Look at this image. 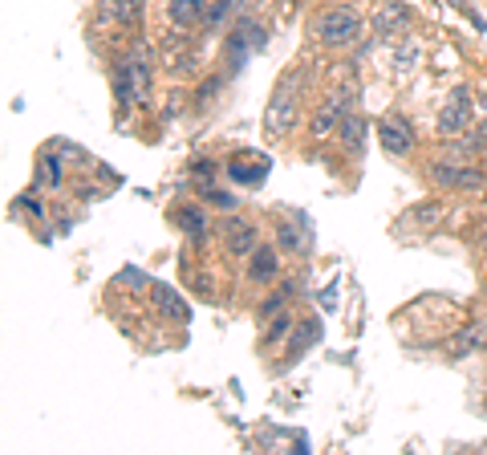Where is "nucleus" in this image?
<instances>
[{"instance_id":"obj_12","label":"nucleus","mask_w":487,"mask_h":455,"mask_svg":"<svg viewBox=\"0 0 487 455\" xmlns=\"http://www.w3.org/2000/svg\"><path fill=\"white\" fill-rule=\"evenodd\" d=\"M268 171H272V159L260 155V151H232L224 159V175L236 187H264Z\"/></svg>"},{"instance_id":"obj_31","label":"nucleus","mask_w":487,"mask_h":455,"mask_svg":"<svg viewBox=\"0 0 487 455\" xmlns=\"http://www.w3.org/2000/svg\"><path fill=\"white\" fill-rule=\"evenodd\" d=\"M475 240H479V248L487 252V224H483V228H479V232H475Z\"/></svg>"},{"instance_id":"obj_4","label":"nucleus","mask_w":487,"mask_h":455,"mask_svg":"<svg viewBox=\"0 0 487 455\" xmlns=\"http://www.w3.org/2000/svg\"><path fill=\"white\" fill-rule=\"evenodd\" d=\"M264 41H268V29L260 25V20H252V17H236L224 29V74L228 78H236L240 69H244V61L256 53V49H264Z\"/></svg>"},{"instance_id":"obj_30","label":"nucleus","mask_w":487,"mask_h":455,"mask_svg":"<svg viewBox=\"0 0 487 455\" xmlns=\"http://www.w3.org/2000/svg\"><path fill=\"white\" fill-rule=\"evenodd\" d=\"M224 82H228V74H211V78L200 86V94H195V110H208V102L216 98V90H220Z\"/></svg>"},{"instance_id":"obj_27","label":"nucleus","mask_w":487,"mask_h":455,"mask_svg":"<svg viewBox=\"0 0 487 455\" xmlns=\"http://www.w3.org/2000/svg\"><path fill=\"white\" fill-rule=\"evenodd\" d=\"M183 281L200 301H216V277L203 264H183Z\"/></svg>"},{"instance_id":"obj_18","label":"nucleus","mask_w":487,"mask_h":455,"mask_svg":"<svg viewBox=\"0 0 487 455\" xmlns=\"http://www.w3.org/2000/svg\"><path fill=\"white\" fill-rule=\"evenodd\" d=\"M33 187L37 192H61L66 187V159H61L58 146H45L33 163Z\"/></svg>"},{"instance_id":"obj_8","label":"nucleus","mask_w":487,"mask_h":455,"mask_svg":"<svg viewBox=\"0 0 487 455\" xmlns=\"http://www.w3.org/2000/svg\"><path fill=\"white\" fill-rule=\"evenodd\" d=\"M443 216H447V208H443L439 195L419 200V204H411L398 220H394V236H398V240H402V236H411V240H414V236H430L443 224Z\"/></svg>"},{"instance_id":"obj_32","label":"nucleus","mask_w":487,"mask_h":455,"mask_svg":"<svg viewBox=\"0 0 487 455\" xmlns=\"http://www.w3.org/2000/svg\"><path fill=\"white\" fill-rule=\"evenodd\" d=\"M483 200H487V192H483Z\"/></svg>"},{"instance_id":"obj_33","label":"nucleus","mask_w":487,"mask_h":455,"mask_svg":"<svg viewBox=\"0 0 487 455\" xmlns=\"http://www.w3.org/2000/svg\"><path fill=\"white\" fill-rule=\"evenodd\" d=\"M483 159H487V155H483Z\"/></svg>"},{"instance_id":"obj_20","label":"nucleus","mask_w":487,"mask_h":455,"mask_svg":"<svg viewBox=\"0 0 487 455\" xmlns=\"http://www.w3.org/2000/svg\"><path fill=\"white\" fill-rule=\"evenodd\" d=\"M447 349H451V358H471V354H483V349H487V318L467 321V326H463V330L447 341Z\"/></svg>"},{"instance_id":"obj_23","label":"nucleus","mask_w":487,"mask_h":455,"mask_svg":"<svg viewBox=\"0 0 487 455\" xmlns=\"http://www.w3.org/2000/svg\"><path fill=\"white\" fill-rule=\"evenodd\" d=\"M293 326H296L293 310H280L277 318L260 321V338H256V349H260V354H272V349H277V346H285V341H288V333H293Z\"/></svg>"},{"instance_id":"obj_13","label":"nucleus","mask_w":487,"mask_h":455,"mask_svg":"<svg viewBox=\"0 0 487 455\" xmlns=\"http://www.w3.org/2000/svg\"><path fill=\"white\" fill-rule=\"evenodd\" d=\"M280 252H285L288 261H305L309 252H313V220L309 216L296 212L293 220H277V236H272Z\"/></svg>"},{"instance_id":"obj_22","label":"nucleus","mask_w":487,"mask_h":455,"mask_svg":"<svg viewBox=\"0 0 487 455\" xmlns=\"http://www.w3.org/2000/svg\"><path fill=\"white\" fill-rule=\"evenodd\" d=\"M162 66L171 69L175 78H187V74H195V69H200V53H195V45H192V37H187V33H179V37L171 41V49L162 53Z\"/></svg>"},{"instance_id":"obj_10","label":"nucleus","mask_w":487,"mask_h":455,"mask_svg":"<svg viewBox=\"0 0 487 455\" xmlns=\"http://www.w3.org/2000/svg\"><path fill=\"white\" fill-rule=\"evenodd\" d=\"M280 277H285V252L277 244H260L248 261H244V281L252 289H272Z\"/></svg>"},{"instance_id":"obj_17","label":"nucleus","mask_w":487,"mask_h":455,"mask_svg":"<svg viewBox=\"0 0 487 455\" xmlns=\"http://www.w3.org/2000/svg\"><path fill=\"white\" fill-rule=\"evenodd\" d=\"M126 58H130L134 82H138V106H146V102H151V90H154V61H159V53H154L146 41H134V45L126 49Z\"/></svg>"},{"instance_id":"obj_29","label":"nucleus","mask_w":487,"mask_h":455,"mask_svg":"<svg viewBox=\"0 0 487 455\" xmlns=\"http://www.w3.org/2000/svg\"><path fill=\"white\" fill-rule=\"evenodd\" d=\"M240 0H216V4H208V17H203V29H224L232 20V12H236Z\"/></svg>"},{"instance_id":"obj_24","label":"nucleus","mask_w":487,"mask_h":455,"mask_svg":"<svg viewBox=\"0 0 487 455\" xmlns=\"http://www.w3.org/2000/svg\"><path fill=\"white\" fill-rule=\"evenodd\" d=\"M171 12L175 29L179 33H192V29H203V17H208V0H171L167 4Z\"/></svg>"},{"instance_id":"obj_3","label":"nucleus","mask_w":487,"mask_h":455,"mask_svg":"<svg viewBox=\"0 0 487 455\" xmlns=\"http://www.w3.org/2000/svg\"><path fill=\"white\" fill-rule=\"evenodd\" d=\"M362 12L354 9V4H329V9H321L313 20H309V33H313V41L321 49H334V53H342V49L357 45L362 41Z\"/></svg>"},{"instance_id":"obj_26","label":"nucleus","mask_w":487,"mask_h":455,"mask_svg":"<svg viewBox=\"0 0 487 455\" xmlns=\"http://www.w3.org/2000/svg\"><path fill=\"white\" fill-rule=\"evenodd\" d=\"M195 195H200L211 212H236V208H240V195L228 192V187H220L216 179H203V184H195Z\"/></svg>"},{"instance_id":"obj_6","label":"nucleus","mask_w":487,"mask_h":455,"mask_svg":"<svg viewBox=\"0 0 487 455\" xmlns=\"http://www.w3.org/2000/svg\"><path fill=\"white\" fill-rule=\"evenodd\" d=\"M216 232H220V244H224V252H228L232 261H248L252 252L260 248V224L252 220V216H236V212H228L220 220V228H216Z\"/></svg>"},{"instance_id":"obj_15","label":"nucleus","mask_w":487,"mask_h":455,"mask_svg":"<svg viewBox=\"0 0 487 455\" xmlns=\"http://www.w3.org/2000/svg\"><path fill=\"white\" fill-rule=\"evenodd\" d=\"M151 310L159 321H167V326H192V305L183 301L179 289H171V285L162 281H151Z\"/></svg>"},{"instance_id":"obj_19","label":"nucleus","mask_w":487,"mask_h":455,"mask_svg":"<svg viewBox=\"0 0 487 455\" xmlns=\"http://www.w3.org/2000/svg\"><path fill=\"white\" fill-rule=\"evenodd\" d=\"M334 138L350 159H362L365 155V138H370V126H365V118L357 114V110H350V114L342 118V126H337Z\"/></svg>"},{"instance_id":"obj_5","label":"nucleus","mask_w":487,"mask_h":455,"mask_svg":"<svg viewBox=\"0 0 487 455\" xmlns=\"http://www.w3.org/2000/svg\"><path fill=\"white\" fill-rule=\"evenodd\" d=\"M475 126V98H471V86H455L451 98L439 106V118H435V130L439 138H459Z\"/></svg>"},{"instance_id":"obj_9","label":"nucleus","mask_w":487,"mask_h":455,"mask_svg":"<svg viewBox=\"0 0 487 455\" xmlns=\"http://www.w3.org/2000/svg\"><path fill=\"white\" fill-rule=\"evenodd\" d=\"M171 224L179 228V236L192 248H203L211 236V220H208V204H203L200 195L195 200H179V204L171 208Z\"/></svg>"},{"instance_id":"obj_1","label":"nucleus","mask_w":487,"mask_h":455,"mask_svg":"<svg viewBox=\"0 0 487 455\" xmlns=\"http://www.w3.org/2000/svg\"><path fill=\"white\" fill-rule=\"evenodd\" d=\"M309 82H313V66H309V61H296V66H288L285 74L277 78L272 98H268V106H264V138L285 143L296 126H301V110H305V98H309Z\"/></svg>"},{"instance_id":"obj_28","label":"nucleus","mask_w":487,"mask_h":455,"mask_svg":"<svg viewBox=\"0 0 487 455\" xmlns=\"http://www.w3.org/2000/svg\"><path fill=\"white\" fill-rule=\"evenodd\" d=\"M220 171H224V159H211V155H195L192 163H187V175H192L195 184H203V179H216Z\"/></svg>"},{"instance_id":"obj_2","label":"nucleus","mask_w":487,"mask_h":455,"mask_svg":"<svg viewBox=\"0 0 487 455\" xmlns=\"http://www.w3.org/2000/svg\"><path fill=\"white\" fill-rule=\"evenodd\" d=\"M422 179H427L435 192H451V195L487 192V167L483 163H471V159L435 155L427 167H422Z\"/></svg>"},{"instance_id":"obj_7","label":"nucleus","mask_w":487,"mask_h":455,"mask_svg":"<svg viewBox=\"0 0 487 455\" xmlns=\"http://www.w3.org/2000/svg\"><path fill=\"white\" fill-rule=\"evenodd\" d=\"M146 12V0H98L90 25L94 29H122V33H138Z\"/></svg>"},{"instance_id":"obj_21","label":"nucleus","mask_w":487,"mask_h":455,"mask_svg":"<svg viewBox=\"0 0 487 455\" xmlns=\"http://www.w3.org/2000/svg\"><path fill=\"white\" fill-rule=\"evenodd\" d=\"M296 293H301V281H296V277H280V281L272 285L264 297H260V305H256V326H260V321H268V318H277L280 310H288V301H293Z\"/></svg>"},{"instance_id":"obj_16","label":"nucleus","mask_w":487,"mask_h":455,"mask_svg":"<svg viewBox=\"0 0 487 455\" xmlns=\"http://www.w3.org/2000/svg\"><path fill=\"white\" fill-rule=\"evenodd\" d=\"M110 98H114L118 118H130V110L138 106V82H134V69H130V58H126V53H118L114 69H110Z\"/></svg>"},{"instance_id":"obj_25","label":"nucleus","mask_w":487,"mask_h":455,"mask_svg":"<svg viewBox=\"0 0 487 455\" xmlns=\"http://www.w3.org/2000/svg\"><path fill=\"white\" fill-rule=\"evenodd\" d=\"M411 4H382V12L373 17V37H394V33L402 29H411Z\"/></svg>"},{"instance_id":"obj_14","label":"nucleus","mask_w":487,"mask_h":455,"mask_svg":"<svg viewBox=\"0 0 487 455\" xmlns=\"http://www.w3.org/2000/svg\"><path fill=\"white\" fill-rule=\"evenodd\" d=\"M321 333H325V326H321V318L317 313H309V318H301L293 326V333H288V341H285V358L277 362V374H285V370H293L296 362L305 358L309 349L321 341Z\"/></svg>"},{"instance_id":"obj_11","label":"nucleus","mask_w":487,"mask_h":455,"mask_svg":"<svg viewBox=\"0 0 487 455\" xmlns=\"http://www.w3.org/2000/svg\"><path fill=\"white\" fill-rule=\"evenodd\" d=\"M378 143H382V151L390 159H406L419 151V130H414V122L406 114H386L378 122Z\"/></svg>"}]
</instances>
